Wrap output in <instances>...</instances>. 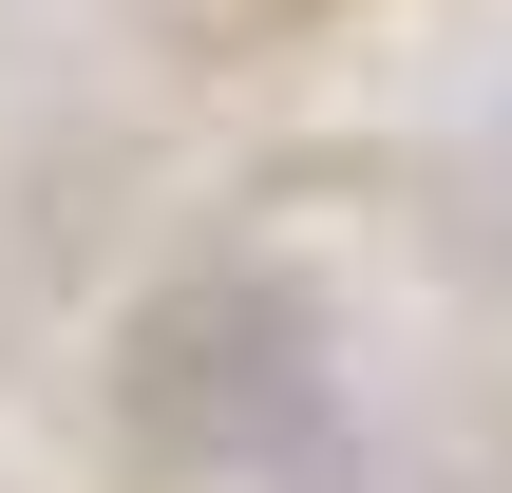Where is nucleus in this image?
I'll return each instance as SVG.
<instances>
[{"label": "nucleus", "mask_w": 512, "mask_h": 493, "mask_svg": "<svg viewBox=\"0 0 512 493\" xmlns=\"http://www.w3.org/2000/svg\"><path fill=\"white\" fill-rule=\"evenodd\" d=\"M304 418H323V323H304V285L209 266V285H171V304L133 323V437H152L171 475H266Z\"/></svg>", "instance_id": "obj_1"}]
</instances>
